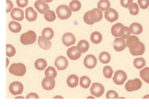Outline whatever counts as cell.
I'll list each match as a JSON object with an SVG mask.
<instances>
[{
  "label": "cell",
  "mask_w": 149,
  "mask_h": 107,
  "mask_svg": "<svg viewBox=\"0 0 149 107\" xmlns=\"http://www.w3.org/2000/svg\"><path fill=\"white\" fill-rule=\"evenodd\" d=\"M126 44L130 54L133 56H141L146 52L145 43H142L137 35H131L126 39Z\"/></svg>",
  "instance_id": "obj_1"
},
{
  "label": "cell",
  "mask_w": 149,
  "mask_h": 107,
  "mask_svg": "<svg viewBox=\"0 0 149 107\" xmlns=\"http://www.w3.org/2000/svg\"><path fill=\"white\" fill-rule=\"evenodd\" d=\"M103 17H104V13L103 11L100 8H93L91 10H88L87 13H85L83 17V20L86 24L88 25H93L97 22H100Z\"/></svg>",
  "instance_id": "obj_2"
},
{
  "label": "cell",
  "mask_w": 149,
  "mask_h": 107,
  "mask_svg": "<svg viewBox=\"0 0 149 107\" xmlns=\"http://www.w3.org/2000/svg\"><path fill=\"white\" fill-rule=\"evenodd\" d=\"M8 71L10 74H12L17 77H22L26 74L27 67L23 63H14L10 65L8 67Z\"/></svg>",
  "instance_id": "obj_3"
},
{
  "label": "cell",
  "mask_w": 149,
  "mask_h": 107,
  "mask_svg": "<svg viewBox=\"0 0 149 107\" xmlns=\"http://www.w3.org/2000/svg\"><path fill=\"white\" fill-rule=\"evenodd\" d=\"M20 43L23 44V45H31V44L34 43L36 42L37 39V34L34 31H28L24 32L23 34L20 35Z\"/></svg>",
  "instance_id": "obj_4"
},
{
  "label": "cell",
  "mask_w": 149,
  "mask_h": 107,
  "mask_svg": "<svg viewBox=\"0 0 149 107\" xmlns=\"http://www.w3.org/2000/svg\"><path fill=\"white\" fill-rule=\"evenodd\" d=\"M72 12H73V11L69 8V6H66V5H60L56 8L57 18L62 20L69 19L70 17L72 16Z\"/></svg>",
  "instance_id": "obj_5"
},
{
  "label": "cell",
  "mask_w": 149,
  "mask_h": 107,
  "mask_svg": "<svg viewBox=\"0 0 149 107\" xmlns=\"http://www.w3.org/2000/svg\"><path fill=\"white\" fill-rule=\"evenodd\" d=\"M143 86V82L139 78H134V80H127L125 83V90L128 92H133L135 91H138Z\"/></svg>",
  "instance_id": "obj_6"
},
{
  "label": "cell",
  "mask_w": 149,
  "mask_h": 107,
  "mask_svg": "<svg viewBox=\"0 0 149 107\" xmlns=\"http://www.w3.org/2000/svg\"><path fill=\"white\" fill-rule=\"evenodd\" d=\"M105 92V88L102 85L101 83L99 82H94L91 84L90 86V94L94 95L96 98H100L101 97Z\"/></svg>",
  "instance_id": "obj_7"
},
{
  "label": "cell",
  "mask_w": 149,
  "mask_h": 107,
  "mask_svg": "<svg viewBox=\"0 0 149 107\" xmlns=\"http://www.w3.org/2000/svg\"><path fill=\"white\" fill-rule=\"evenodd\" d=\"M126 80H127V74H126L125 71H123L122 69H119L114 72V75L112 77V80L116 85H123V84H124L126 82Z\"/></svg>",
  "instance_id": "obj_8"
},
{
  "label": "cell",
  "mask_w": 149,
  "mask_h": 107,
  "mask_svg": "<svg viewBox=\"0 0 149 107\" xmlns=\"http://www.w3.org/2000/svg\"><path fill=\"white\" fill-rule=\"evenodd\" d=\"M8 90L11 94L17 96V95L22 94V92L24 91V86H23V84L19 81H13L12 83H10Z\"/></svg>",
  "instance_id": "obj_9"
},
{
  "label": "cell",
  "mask_w": 149,
  "mask_h": 107,
  "mask_svg": "<svg viewBox=\"0 0 149 107\" xmlns=\"http://www.w3.org/2000/svg\"><path fill=\"white\" fill-rule=\"evenodd\" d=\"M68 65H69V63H68L67 58L65 57V56H63V55H60V56H58V57H56V59L54 61L55 67L57 69V70H60V71L66 69Z\"/></svg>",
  "instance_id": "obj_10"
},
{
  "label": "cell",
  "mask_w": 149,
  "mask_h": 107,
  "mask_svg": "<svg viewBox=\"0 0 149 107\" xmlns=\"http://www.w3.org/2000/svg\"><path fill=\"white\" fill-rule=\"evenodd\" d=\"M127 47L126 44V39L123 37H117L113 42V48L116 52H123Z\"/></svg>",
  "instance_id": "obj_11"
},
{
  "label": "cell",
  "mask_w": 149,
  "mask_h": 107,
  "mask_svg": "<svg viewBox=\"0 0 149 107\" xmlns=\"http://www.w3.org/2000/svg\"><path fill=\"white\" fill-rule=\"evenodd\" d=\"M62 43L64 45L70 47L73 46L76 43V36H74L72 32H65L64 35L62 36Z\"/></svg>",
  "instance_id": "obj_12"
},
{
  "label": "cell",
  "mask_w": 149,
  "mask_h": 107,
  "mask_svg": "<svg viewBox=\"0 0 149 107\" xmlns=\"http://www.w3.org/2000/svg\"><path fill=\"white\" fill-rule=\"evenodd\" d=\"M66 55H67V57H69V59L74 61V60H78L81 57L82 53L79 51L77 46H70L67 50Z\"/></svg>",
  "instance_id": "obj_13"
},
{
  "label": "cell",
  "mask_w": 149,
  "mask_h": 107,
  "mask_svg": "<svg viewBox=\"0 0 149 107\" xmlns=\"http://www.w3.org/2000/svg\"><path fill=\"white\" fill-rule=\"evenodd\" d=\"M104 18L109 22H114V21L118 20L119 13L117 12V10L111 8H109L108 10L104 11Z\"/></svg>",
  "instance_id": "obj_14"
},
{
  "label": "cell",
  "mask_w": 149,
  "mask_h": 107,
  "mask_svg": "<svg viewBox=\"0 0 149 107\" xmlns=\"http://www.w3.org/2000/svg\"><path fill=\"white\" fill-rule=\"evenodd\" d=\"M42 87L45 91H52L54 90L55 87V80L54 78H51V77H46L42 80Z\"/></svg>",
  "instance_id": "obj_15"
},
{
  "label": "cell",
  "mask_w": 149,
  "mask_h": 107,
  "mask_svg": "<svg viewBox=\"0 0 149 107\" xmlns=\"http://www.w3.org/2000/svg\"><path fill=\"white\" fill-rule=\"evenodd\" d=\"M97 62H98V60H97L94 55H88L84 58V66L88 69H92L94 67H96Z\"/></svg>",
  "instance_id": "obj_16"
},
{
  "label": "cell",
  "mask_w": 149,
  "mask_h": 107,
  "mask_svg": "<svg viewBox=\"0 0 149 107\" xmlns=\"http://www.w3.org/2000/svg\"><path fill=\"white\" fill-rule=\"evenodd\" d=\"M10 16L12 20L17 21H21L25 18V12L20 8H14L10 12Z\"/></svg>",
  "instance_id": "obj_17"
},
{
  "label": "cell",
  "mask_w": 149,
  "mask_h": 107,
  "mask_svg": "<svg viewBox=\"0 0 149 107\" xmlns=\"http://www.w3.org/2000/svg\"><path fill=\"white\" fill-rule=\"evenodd\" d=\"M34 8H35L38 12L41 14H44V13H46L48 10H50L48 3L43 1V0H37V1L34 3Z\"/></svg>",
  "instance_id": "obj_18"
},
{
  "label": "cell",
  "mask_w": 149,
  "mask_h": 107,
  "mask_svg": "<svg viewBox=\"0 0 149 107\" xmlns=\"http://www.w3.org/2000/svg\"><path fill=\"white\" fill-rule=\"evenodd\" d=\"M38 13L39 12H37L32 7H28L25 10V18L31 22L35 21L38 18Z\"/></svg>",
  "instance_id": "obj_19"
},
{
  "label": "cell",
  "mask_w": 149,
  "mask_h": 107,
  "mask_svg": "<svg viewBox=\"0 0 149 107\" xmlns=\"http://www.w3.org/2000/svg\"><path fill=\"white\" fill-rule=\"evenodd\" d=\"M79 80H80V78H78V76H77L76 74H71L67 78L66 84H67V86L70 88H76L78 85Z\"/></svg>",
  "instance_id": "obj_20"
},
{
  "label": "cell",
  "mask_w": 149,
  "mask_h": 107,
  "mask_svg": "<svg viewBox=\"0 0 149 107\" xmlns=\"http://www.w3.org/2000/svg\"><path fill=\"white\" fill-rule=\"evenodd\" d=\"M37 42H38L39 46L41 47L42 49H43V50H49V49H51V47H52L51 40H48V39H45V38L42 37V36L38 37Z\"/></svg>",
  "instance_id": "obj_21"
},
{
  "label": "cell",
  "mask_w": 149,
  "mask_h": 107,
  "mask_svg": "<svg viewBox=\"0 0 149 107\" xmlns=\"http://www.w3.org/2000/svg\"><path fill=\"white\" fill-rule=\"evenodd\" d=\"M22 29V27L19 23V21H17V20H12L10 21L8 23V30L13 32V33H19Z\"/></svg>",
  "instance_id": "obj_22"
},
{
  "label": "cell",
  "mask_w": 149,
  "mask_h": 107,
  "mask_svg": "<svg viewBox=\"0 0 149 107\" xmlns=\"http://www.w3.org/2000/svg\"><path fill=\"white\" fill-rule=\"evenodd\" d=\"M130 30L132 34L134 35H139L143 32V26L138 23V22H134L130 25Z\"/></svg>",
  "instance_id": "obj_23"
},
{
  "label": "cell",
  "mask_w": 149,
  "mask_h": 107,
  "mask_svg": "<svg viewBox=\"0 0 149 107\" xmlns=\"http://www.w3.org/2000/svg\"><path fill=\"white\" fill-rule=\"evenodd\" d=\"M34 66H35V69L37 70H45L47 67V61L43 59V58H39L35 61V63H34Z\"/></svg>",
  "instance_id": "obj_24"
},
{
  "label": "cell",
  "mask_w": 149,
  "mask_h": 107,
  "mask_svg": "<svg viewBox=\"0 0 149 107\" xmlns=\"http://www.w3.org/2000/svg\"><path fill=\"white\" fill-rule=\"evenodd\" d=\"M111 59V54L108 53L106 51L104 52H101L99 55V60L100 61V63L104 64V65H107L110 63V61Z\"/></svg>",
  "instance_id": "obj_25"
},
{
  "label": "cell",
  "mask_w": 149,
  "mask_h": 107,
  "mask_svg": "<svg viewBox=\"0 0 149 107\" xmlns=\"http://www.w3.org/2000/svg\"><path fill=\"white\" fill-rule=\"evenodd\" d=\"M124 25H123L122 23H120V22H118V23H115L112 27H111V35L114 36L115 38L117 37H120V31H121L122 28L123 27Z\"/></svg>",
  "instance_id": "obj_26"
},
{
  "label": "cell",
  "mask_w": 149,
  "mask_h": 107,
  "mask_svg": "<svg viewBox=\"0 0 149 107\" xmlns=\"http://www.w3.org/2000/svg\"><path fill=\"white\" fill-rule=\"evenodd\" d=\"M42 36L44 37L45 39H48V40H52V39H53L54 36V31L50 27L44 28V29L42 30Z\"/></svg>",
  "instance_id": "obj_27"
},
{
  "label": "cell",
  "mask_w": 149,
  "mask_h": 107,
  "mask_svg": "<svg viewBox=\"0 0 149 107\" xmlns=\"http://www.w3.org/2000/svg\"><path fill=\"white\" fill-rule=\"evenodd\" d=\"M77 46L79 49V51L83 54V53H86L87 51H88V49H89V43L87 40H81V41L78 42Z\"/></svg>",
  "instance_id": "obj_28"
},
{
  "label": "cell",
  "mask_w": 149,
  "mask_h": 107,
  "mask_svg": "<svg viewBox=\"0 0 149 107\" xmlns=\"http://www.w3.org/2000/svg\"><path fill=\"white\" fill-rule=\"evenodd\" d=\"M79 85L81 86L83 89L90 88V86H91V80L89 78V77H88V76H82L81 78H80Z\"/></svg>",
  "instance_id": "obj_29"
},
{
  "label": "cell",
  "mask_w": 149,
  "mask_h": 107,
  "mask_svg": "<svg viewBox=\"0 0 149 107\" xmlns=\"http://www.w3.org/2000/svg\"><path fill=\"white\" fill-rule=\"evenodd\" d=\"M146 65V62L144 57H136L134 60V66L137 69H144Z\"/></svg>",
  "instance_id": "obj_30"
},
{
  "label": "cell",
  "mask_w": 149,
  "mask_h": 107,
  "mask_svg": "<svg viewBox=\"0 0 149 107\" xmlns=\"http://www.w3.org/2000/svg\"><path fill=\"white\" fill-rule=\"evenodd\" d=\"M140 78L142 80H144L146 83L149 84V67L145 66L144 69H140Z\"/></svg>",
  "instance_id": "obj_31"
},
{
  "label": "cell",
  "mask_w": 149,
  "mask_h": 107,
  "mask_svg": "<svg viewBox=\"0 0 149 107\" xmlns=\"http://www.w3.org/2000/svg\"><path fill=\"white\" fill-rule=\"evenodd\" d=\"M90 41L95 44H98L102 41V34L99 31H93L90 35Z\"/></svg>",
  "instance_id": "obj_32"
},
{
  "label": "cell",
  "mask_w": 149,
  "mask_h": 107,
  "mask_svg": "<svg viewBox=\"0 0 149 107\" xmlns=\"http://www.w3.org/2000/svg\"><path fill=\"white\" fill-rule=\"evenodd\" d=\"M44 16V20L48 21V22H53L56 20V17H57V14L56 12H54V10H48L46 13L43 14Z\"/></svg>",
  "instance_id": "obj_33"
},
{
  "label": "cell",
  "mask_w": 149,
  "mask_h": 107,
  "mask_svg": "<svg viewBox=\"0 0 149 107\" xmlns=\"http://www.w3.org/2000/svg\"><path fill=\"white\" fill-rule=\"evenodd\" d=\"M81 7H82V5L79 0H72L69 3V8H71L73 12H77V11L81 9Z\"/></svg>",
  "instance_id": "obj_34"
},
{
  "label": "cell",
  "mask_w": 149,
  "mask_h": 107,
  "mask_svg": "<svg viewBox=\"0 0 149 107\" xmlns=\"http://www.w3.org/2000/svg\"><path fill=\"white\" fill-rule=\"evenodd\" d=\"M102 73H103V76H104L106 78H111L114 75V71L111 66H105L103 67Z\"/></svg>",
  "instance_id": "obj_35"
},
{
  "label": "cell",
  "mask_w": 149,
  "mask_h": 107,
  "mask_svg": "<svg viewBox=\"0 0 149 107\" xmlns=\"http://www.w3.org/2000/svg\"><path fill=\"white\" fill-rule=\"evenodd\" d=\"M98 8L101 9L102 11H106L111 8V2L109 0H100L98 2Z\"/></svg>",
  "instance_id": "obj_36"
},
{
  "label": "cell",
  "mask_w": 149,
  "mask_h": 107,
  "mask_svg": "<svg viewBox=\"0 0 149 107\" xmlns=\"http://www.w3.org/2000/svg\"><path fill=\"white\" fill-rule=\"evenodd\" d=\"M44 74L46 77H51V78H56L57 77V71L55 67L54 66H47L46 69L44 70Z\"/></svg>",
  "instance_id": "obj_37"
},
{
  "label": "cell",
  "mask_w": 149,
  "mask_h": 107,
  "mask_svg": "<svg viewBox=\"0 0 149 107\" xmlns=\"http://www.w3.org/2000/svg\"><path fill=\"white\" fill-rule=\"evenodd\" d=\"M131 35H132V32H131V30H130V27L123 26L122 28L121 31H120V37H123L124 39H127Z\"/></svg>",
  "instance_id": "obj_38"
},
{
  "label": "cell",
  "mask_w": 149,
  "mask_h": 107,
  "mask_svg": "<svg viewBox=\"0 0 149 107\" xmlns=\"http://www.w3.org/2000/svg\"><path fill=\"white\" fill-rule=\"evenodd\" d=\"M6 55L8 57H12L16 55V48L15 46H13L12 44L10 43H8L7 46H6Z\"/></svg>",
  "instance_id": "obj_39"
},
{
  "label": "cell",
  "mask_w": 149,
  "mask_h": 107,
  "mask_svg": "<svg viewBox=\"0 0 149 107\" xmlns=\"http://www.w3.org/2000/svg\"><path fill=\"white\" fill-rule=\"evenodd\" d=\"M139 8H140V7H139L138 3H134V2L130 6V8H128L129 9V13L131 15H133V16H136L137 14L139 13Z\"/></svg>",
  "instance_id": "obj_40"
},
{
  "label": "cell",
  "mask_w": 149,
  "mask_h": 107,
  "mask_svg": "<svg viewBox=\"0 0 149 107\" xmlns=\"http://www.w3.org/2000/svg\"><path fill=\"white\" fill-rule=\"evenodd\" d=\"M106 98L107 99H119L120 96L117 92L113 91V90H110V91H108L106 93Z\"/></svg>",
  "instance_id": "obj_41"
},
{
  "label": "cell",
  "mask_w": 149,
  "mask_h": 107,
  "mask_svg": "<svg viewBox=\"0 0 149 107\" xmlns=\"http://www.w3.org/2000/svg\"><path fill=\"white\" fill-rule=\"evenodd\" d=\"M137 3L142 9H146L149 8V0H138Z\"/></svg>",
  "instance_id": "obj_42"
},
{
  "label": "cell",
  "mask_w": 149,
  "mask_h": 107,
  "mask_svg": "<svg viewBox=\"0 0 149 107\" xmlns=\"http://www.w3.org/2000/svg\"><path fill=\"white\" fill-rule=\"evenodd\" d=\"M121 5L125 8H129L130 6L134 3V0H121Z\"/></svg>",
  "instance_id": "obj_43"
},
{
  "label": "cell",
  "mask_w": 149,
  "mask_h": 107,
  "mask_svg": "<svg viewBox=\"0 0 149 107\" xmlns=\"http://www.w3.org/2000/svg\"><path fill=\"white\" fill-rule=\"evenodd\" d=\"M28 4H29V0H17V6L20 8L27 7Z\"/></svg>",
  "instance_id": "obj_44"
},
{
  "label": "cell",
  "mask_w": 149,
  "mask_h": 107,
  "mask_svg": "<svg viewBox=\"0 0 149 107\" xmlns=\"http://www.w3.org/2000/svg\"><path fill=\"white\" fill-rule=\"evenodd\" d=\"M6 4H7V9H6V11H7V13H10L11 11H12V9L14 8L13 2L10 1V0H7Z\"/></svg>",
  "instance_id": "obj_45"
},
{
  "label": "cell",
  "mask_w": 149,
  "mask_h": 107,
  "mask_svg": "<svg viewBox=\"0 0 149 107\" xmlns=\"http://www.w3.org/2000/svg\"><path fill=\"white\" fill-rule=\"evenodd\" d=\"M39 98L40 96L36 92H31L26 96V99H39Z\"/></svg>",
  "instance_id": "obj_46"
},
{
  "label": "cell",
  "mask_w": 149,
  "mask_h": 107,
  "mask_svg": "<svg viewBox=\"0 0 149 107\" xmlns=\"http://www.w3.org/2000/svg\"><path fill=\"white\" fill-rule=\"evenodd\" d=\"M54 99H64V97H63L62 95H55Z\"/></svg>",
  "instance_id": "obj_47"
},
{
  "label": "cell",
  "mask_w": 149,
  "mask_h": 107,
  "mask_svg": "<svg viewBox=\"0 0 149 107\" xmlns=\"http://www.w3.org/2000/svg\"><path fill=\"white\" fill-rule=\"evenodd\" d=\"M6 63H7L6 66H9V59H8V56L7 58H6Z\"/></svg>",
  "instance_id": "obj_48"
},
{
  "label": "cell",
  "mask_w": 149,
  "mask_h": 107,
  "mask_svg": "<svg viewBox=\"0 0 149 107\" xmlns=\"http://www.w3.org/2000/svg\"><path fill=\"white\" fill-rule=\"evenodd\" d=\"M15 98H16V99H23L24 97H23V96H21V95L19 94V95H17V96H15Z\"/></svg>",
  "instance_id": "obj_49"
},
{
  "label": "cell",
  "mask_w": 149,
  "mask_h": 107,
  "mask_svg": "<svg viewBox=\"0 0 149 107\" xmlns=\"http://www.w3.org/2000/svg\"><path fill=\"white\" fill-rule=\"evenodd\" d=\"M94 98H96L94 95H90V96H88L87 97V99H94Z\"/></svg>",
  "instance_id": "obj_50"
},
{
  "label": "cell",
  "mask_w": 149,
  "mask_h": 107,
  "mask_svg": "<svg viewBox=\"0 0 149 107\" xmlns=\"http://www.w3.org/2000/svg\"><path fill=\"white\" fill-rule=\"evenodd\" d=\"M143 99H149V94H147V95H145V96L143 97Z\"/></svg>",
  "instance_id": "obj_51"
},
{
  "label": "cell",
  "mask_w": 149,
  "mask_h": 107,
  "mask_svg": "<svg viewBox=\"0 0 149 107\" xmlns=\"http://www.w3.org/2000/svg\"><path fill=\"white\" fill-rule=\"evenodd\" d=\"M43 1H45V2H47V3H51V2H53L54 0H43Z\"/></svg>",
  "instance_id": "obj_52"
},
{
  "label": "cell",
  "mask_w": 149,
  "mask_h": 107,
  "mask_svg": "<svg viewBox=\"0 0 149 107\" xmlns=\"http://www.w3.org/2000/svg\"></svg>",
  "instance_id": "obj_53"
}]
</instances>
